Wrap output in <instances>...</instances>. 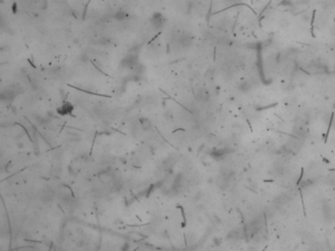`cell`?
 I'll return each mask as SVG.
<instances>
[{"instance_id":"cell-1","label":"cell","mask_w":335,"mask_h":251,"mask_svg":"<svg viewBox=\"0 0 335 251\" xmlns=\"http://www.w3.org/2000/svg\"><path fill=\"white\" fill-rule=\"evenodd\" d=\"M150 23H151V26L153 27V28H155L156 31H159L164 27L165 18H164L163 15H161L160 13H154L150 18Z\"/></svg>"},{"instance_id":"cell-2","label":"cell","mask_w":335,"mask_h":251,"mask_svg":"<svg viewBox=\"0 0 335 251\" xmlns=\"http://www.w3.org/2000/svg\"><path fill=\"white\" fill-rule=\"evenodd\" d=\"M74 110V106L69 102H65L63 105H61L59 108H57V113L60 116L70 115Z\"/></svg>"},{"instance_id":"cell-3","label":"cell","mask_w":335,"mask_h":251,"mask_svg":"<svg viewBox=\"0 0 335 251\" xmlns=\"http://www.w3.org/2000/svg\"><path fill=\"white\" fill-rule=\"evenodd\" d=\"M127 17H128L127 13L125 12V11H123V10H120V11L116 12V13H115V15H114V18H115L117 21H119V22L126 20V18H127Z\"/></svg>"},{"instance_id":"cell-4","label":"cell","mask_w":335,"mask_h":251,"mask_svg":"<svg viewBox=\"0 0 335 251\" xmlns=\"http://www.w3.org/2000/svg\"><path fill=\"white\" fill-rule=\"evenodd\" d=\"M140 123H141V128H144V130H150L151 128V122L147 118H141L140 120Z\"/></svg>"}]
</instances>
